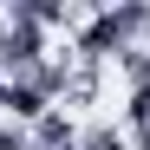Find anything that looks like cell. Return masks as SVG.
Listing matches in <instances>:
<instances>
[{"label":"cell","instance_id":"1","mask_svg":"<svg viewBox=\"0 0 150 150\" xmlns=\"http://www.w3.org/2000/svg\"><path fill=\"white\" fill-rule=\"evenodd\" d=\"M0 150H26V137H20L13 124H0Z\"/></svg>","mask_w":150,"mask_h":150}]
</instances>
